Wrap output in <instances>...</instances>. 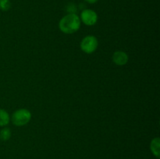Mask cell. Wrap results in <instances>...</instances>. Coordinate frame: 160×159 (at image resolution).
<instances>
[{"instance_id": "1", "label": "cell", "mask_w": 160, "mask_h": 159, "mask_svg": "<svg viewBox=\"0 0 160 159\" xmlns=\"http://www.w3.org/2000/svg\"><path fill=\"white\" fill-rule=\"evenodd\" d=\"M59 30L64 34H73L81 27L80 17L75 13L67 14L60 20L59 23Z\"/></svg>"}, {"instance_id": "2", "label": "cell", "mask_w": 160, "mask_h": 159, "mask_svg": "<svg viewBox=\"0 0 160 159\" xmlns=\"http://www.w3.org/2000/svg\"><path fill=\"white\" fill-rule=\"evenodd\" d=\"M31 118V113L26 108H20L15 111L11 117L13 125L17 126H23L28 124Z\"/></svg>"}, {"instance_id": "3", "label": "cell", "mask_w": 160, "mask_h": 159, "mask_svg": "<svg viewBox=\"0 0 160 159\" xmlns=\"http://www.w3.org/2000/svg\"><path fill=\"white\" fill-rule=\"evenodd\" d=\"M98 45V40L95 36L88 35L82 39L81 42V48L84 52L92 54L97 49Z\"/></svg>"}, {"instance_id": "4", "label": "cell", "mask_w": 160, "mask_h": 159, "mask_svg": "<svg viewBox=\"0 0 160 159\" xmlns=\"http://www.w3.org/2000/svg\"><path fill=\"white\" fill-rule=\"evenodd\" d=\"M80 20L87 26H93L98 21V15L92 9H84L81 12Z\"/></svg>"}, {"instance_id": "5", "label": "cell", "mask_w": 160, "mask_h": 159, "mask_svg": "<svg viewBox=\"0 0 160 159\" xmlns=\"http://www.w3.org/2000/svg\"><path fill=\"white\" fill-rule=\"evenodd\" d=\"M112 62L117 65H124L128 62V55L122 51H115L112 55Z\"/></svg>"}, {"instance_id": "6", "label": "cell", "mask_w": 160, "mask_h": 159, "mask_svg": "<svg viewBox=\"0 0 160 159\" xmlns=\"http://www.w3.org/2000/svg\"><path fill=\"white\" fill-rule=\"evenodd\" d=\"M159 138H155L152 140L151 144H150V148L152 152V154L156 156L157 158H159L160 155V146H159Z\"/></svg>"}, {"instance_id": "7", "label": "cell", "mask_w": 160, "mask_h": 159, "mask_svg": "<svg viewBox=\"0 0 160 159\" xmlns=\"http://www.w3.org/2000/svg\"><path fill=\"white\" fill-rule=\"evenodd\" d=\"M10 117L9 113L4 109L0 108V126H5L9 124Z\"/></svg>"}, {"instance_id": "8", "label": "cell", "mask_w": 160, "mask_h": 159, "mask_svg": "<svg viewBox=\"0 0 160 159\" xmlns=\"http://www.w3.org/2000/svg\"><path fill=\"white\" fill-rule=\"evenodd\" d=\"M11 137V131L9 128H4L0 131V140L6 141Z\"/></svg>"}, {"instance_id": "9", "label": "cell", "mask_w": 160, "mask_h": 159, "mask_svg": "<svg viewBox=\"0 0 160 159\" xmlns=\"http://www.w3.org/2000/svg\"><path fill=\"white\" fill-rule=\"evenodd\" d=\"M11 7V2L9 0H0V9L2 11H8Z\"/></svg>"}, {"instance_id": "10", "label": "cell", "mask_w": 160, "mask_h": 159, "mask_svg": "<svg viewBox=\"0 0 160 159\" xmlns=\"http://www.w3.org/2000/svg\"><path fill=\"white\" fill-rule=\"evenodd\" d=\"M85 2H87L88 3H90V4H94L96 2H98V0H84Z\"/></svg>"}]
</instances>
